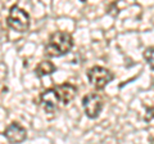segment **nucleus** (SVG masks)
I'll list each match as a JSON object with an SVG mask.
<instances>
[{"label": "nucleus", "mask_w": 154, "mask_h": 144, "mask_svg": "<svg viewBox=\"0 0 154 144\" xmlns=\"http://www.w3.org/2000/svg\"><path fill=\"white\" fill-rule=\"evenodd\" d=\"M73 48V37L69 32L66 31H57L51 33L49 41L45 45V55L50 58H58L68 54Z\"/></svg>", "instance_id": "f257e3e1"}, {"label": "nucleus", "mask_w": 154, "mask_h": 144, "mask_svg": "<svg viewBox=\"0 0 154 144\" xmlns=\"http://www.w3.org/2000/svg\"><path fill=\"white\" fill-rule=\"evenodd\" d=\"M7 23L12 30L17 32H26L30 28V16L28 13L18 5H13L9 9V14L7 18Z\"/></svg>", "instance_id": "f03ea898"}, {"label": "nucleus", "mask_w": 154, "mask_h": 144, "mask_svg": "<svg viewBox=\"0 0 154 144\" xmlns=\"http://www.w3.org/2000/svg\"><path fill=\"white\" fill-rule=\"evenodd\" d=\"M88 79L90 81V84L94 86L96 90H102L107 86L110 81H113L114 75L113 72L105 68L102 66H94L88 71Z\"/></svg>", "instance_id": "7ed1b4c3"}, {"label": "nucleus", "mask_w": 154, "mask_h": 144, "mask_svg": "<svg viewBox=\"0 0 154 144\" xmlns=\"http://www.w3.org/2000/svg\"><path fill=\"white\" fill-rule=\"evenodd\" d=\"M82 107L86 116L91 120H94L96 117H99L100 113H102L104 107V100L99 94L90 93V94H86L82 98Z\"/></svg>", "instance_id": "20e7f679"}, {"label": "nucleus", "mask_w": 154, "mask_h": 144, "mask_svg": "<svg viewBox=\"0 0 154 144\" xmlns=\"http://www.w3.org/2000/svg\"><path fill=\"white\" fill-rule=\"evenodd\" d=\"M4 136L7 138L9 143H22L23 140H26L27 131L21 124L12 122L7 126L5 131H4Z\"/></svg>", "instance_id": "39448f33"}, {"label": "nucleus", "mask_w": 154, "mask_h": 144, "mask_svg": "<svg viewBox=\"0 0 154 144\" xmlns=\"http://www.w3.org/2000/svg\"><path fill=\"white\" fill-rule=\"evenodd\" d=\"M54 89L58 94L59 102L62 104H69L77 95V88L73 84H69V83H64L62 85H58Z\"/></svg>", "instance_id": "423d86ee"}, {"label": "nucleus", "mask_w": 154, "mask_h": 144, "mask_svg": "<svg viewBox=\"0 0 154 144\" xmlns=\"http://www.w3.org/2000/svg\"><path fill=\"white\" fill-rule=\"evenodd\" d=\"M40 103L46 112H54L58 108V103H59V98H58L55 89H48L44 93H41Z\"/></svg>", "instance_id": "0eeeda50"}, {"label": "nucleus", "mask_w": 154, "mask_h": 144, "mask_svg": "<svg viewBox=\"0 0 154 144\" xmlns=\"http://www.w3.org/2000/svg\"><path fill=\"white\" fill-rule=\"evenodd\" d=\"M57 71L55 64L50 61H41L40 63L36 66L35 68V75L37 77H44V76L53 75Z\"/></svg>", "instance_id": "6e6552de"}, {"label": "nucleus", "mask_w": 154, "mask_h": 144, "mask_svg": "<svg viewBox=\"0 0 154 144\" xmlns=\"http://www.w3.org/2000/svg\"><path fill=\"white\" fill-rule=\"evenodd\" d=\"M144 59L146 61V63L149 64V67L154 71V48L153 46H149L144 50Z\"/></svg>", "instance_id": "1a4fd4ad"}, {"label": "nucleus", "mask_w": 154, "mask_h": 144, "mask_svg": "<svg viewBox=\"0 0 154 144\" xmlns=\"http://www.w3.org/2000/svg\"><path fill=\"white\" fill-rule=\"evenodd\" d=\"M152 120H154V107H149V108H146L145 121L146 122H150Z\"/></svg>", "instance_id": "9d476101"}]
</instances>
